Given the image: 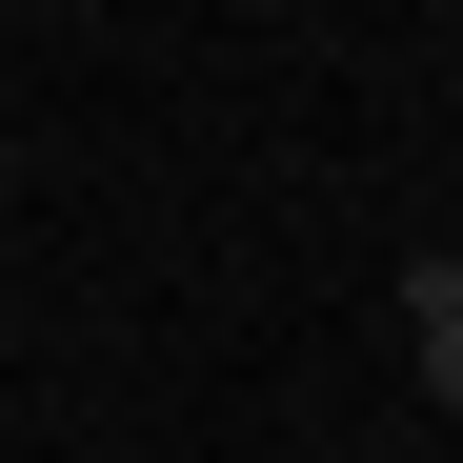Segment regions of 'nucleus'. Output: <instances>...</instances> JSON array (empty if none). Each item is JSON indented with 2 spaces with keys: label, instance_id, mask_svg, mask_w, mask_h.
Masks as SVG:
<instances>
[{
  "label": "nucleus",
  "instance_id": "f257e3e1",
  "mask_svg": "<svg viewBox=\"0 0 463 463\" xmlns=\"http://www.w3.org/2000/svg\"><path fill=\"white\" fill-rule=\"evenodd\" d=\"M403 363H423V403H463V282L403 262Z\"/></svg>",
  "mask_w": 463,
  "mask_h": 463
},
{
  "label": "nucleus",
  "instance_id": "f03ea898",
  "mask_svg": "<svg viewBox=\"0 0 463 463\" xmlns=\"http://www.w3.org/2000/svg\"><path fill=\"white\" fill-rule=\"evenodd\" d=\"M443 282H463V262H443Z\"/></svg>",
  "mask_w": 463,
  "mask_h": 463
}]
</instances>
